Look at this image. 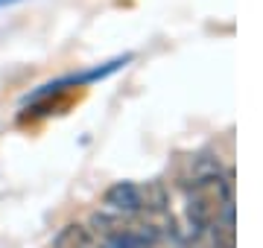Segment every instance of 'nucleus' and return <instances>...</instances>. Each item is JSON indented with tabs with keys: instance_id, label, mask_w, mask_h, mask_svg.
Masks as SVG:
<instances>
[{
	"instance_id": "obj_1",
	"label": "nucleus",
	"mask_w": 263,
	"mask_h": 248,
	"mask_svg": "<svg viewBox=\"0 0 263 248\" xmlns=\"http://www.w3.org/2000/svg\"><path fill=\"white\" fill-rule=\"evenodd\" d=\"M105 208L123 216H138V213H161L167 208V187L161 181L149 184H135V181H117L114 187H108L103 196Z\"/></svg>"
},
{
	"instance_id": "obj_2",
	"label": "nucleus",
	"mask_w": 263,
	"mask_h": 248,
	"mask_svg": "<svg viewBox=\"0 0 263 248\" xmlns=\"http://www.w3.org/2000/svg\"><path fill=\"white\" fill-rule=\"evenodd\" d=\"M3 3H15V0H0V6H3Z\"/></svg>"
}]
</instances>
